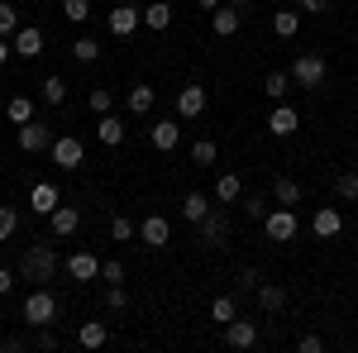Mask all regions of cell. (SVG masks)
Returning a JSON list of instances; mask_svg holds the SVG:
<instances>
[{
    "label": "cell",
    "instance_id": "f1b7e54d",
    "mask_svg": "<svg viewBox=\"0 0 358 353\" xmlns=\"http://www.w3.org/2000/svg\"><path fill=\"white\" fill-rule=\"evenodd\" d=\"M287 91H292V72H268L263 77V96L268 101H287Z\"/></svg>",
    "mask_w": 358,
    "mask_h": 353
},
{
    "label": "cell",
    "instance_id": "e0dca14e",
    "mask_svg": "<svg viewBox=\"0 0 358 353\" xmlns=\"http://www.w3.org/2000/svg\"><path fill=\"white\" fill-rule=\"evenodd\" d=\"M239 24H244V10H234V5H220V10H210V29H215L220 38L239 34Z\"/></svg>",
    "mask_w": 358,
    "mask_h": 353
},
{
    "label": "cell",
    "instance_id": "ac0fdd59",
    "mask_svg": "<svg viewBox=\"0 0 358 353\" xmlns=\"http://www.w3.org/2000/svg\"><path fill=\"white\" fill-rule=\"evenodd\" d=\"M310 229H315V239H334V234L344 229V215H339L334 206H320L315 219H310Z\"/></svg>",
    "mask_w": 358,
    "mask_h": 353
},
{
    "label": "cell",
    "instance_id": "5bb4252c",
    "mask_svg": "<svg viewBox=\"0 0 358 353\" xmlns=\"http://www.w3.org/2000/svg\"><path fill=\"white\" fill-rule=\"evenodd\" d=\"M48 224H53V239H72L82 229V210L77 206H57L53 215H48Z\"/></svg>",
    "mask_w": 358,
    "mask_h": 353
},
{
    "label": "cell",
    "instance_id": "44dd1931",
    "mask_svg": "<svg viewBox=\"0 0 358 353\" xmlns=\"http://www.w3.org/2000/svg\"><path fill=\"white\" fill-rule=\"evenodd\" d=\"M77 344H82V349H106V344H110V325H106V320H86V325L77 329Z\"/></svg>",
    "mask_w": 358,
    "mask_h": 353
},
{
    "label": "cell",
    "instance_id": "5b68a950",
    "mask_svg": "<svg viewBox=\"0 0 358 353\" xmlns=\"http://www.w3.org/2000/svg\"><path fill=\"white\" fill-rule=\"evenodd\" d=\"M296 229H301V224H296V210H292V206H277V210L263 215V234H268L273 244H292Z\"/></svg>",
    "mask_w": 358,
    "mask_h": 353
},
{
    "label": "cell",
    "instance_id": "3957f363",
    "mask_svg": "<svg viewBox=\"0 0 358 353\" xmlns=\"http://www.w3.org/2000/svg\"><path fill=\"white\" fill-rule=\"evenodd\" d=\"M24 325H57V296L48 291V287H34L24 296Z\"/></svg>",
    "mask_w": 358,
    "mask_h": 353
},
{
    "label": "cell",
    "instance_id": "e575fe53",
    "mask_svg": "<svg viewBox=\"0 0 358 353\" xmlns=\"http://www.w3.org/2000/svg\"><path fill=\"white\" fill-rule=\"evenodd\" d=\"M234 287H239V296H258V287H263V277H258V268H239V277H234Z\"/></svg>",
    "mask_w": 358,
    "mask_h": 353
},
{
    "label": "cell",
    "instance_id": "4dcf8cb0",
    "mask_svg": "<svg viewBox=\"0 0 358 353\" xmlns=\"http://www.w3.org/2000/svg\"><path fill=\"white\" fill-rule=\"evenodd\" d=\"M215 158H220V143H215V138H196L192 143V163L196 167H210Z\"/></svg>",
    "mask_w": 358,
    "mask_h": 353
},
{
    "label": "cell",
    "instance_id": "7bdbcfd3",
    "mask_svg": "<svg viewBox=\"0 0 358 353\" xmlns=\"http://www.w3.org/2000/svg\"><path fill=\"white\" fill-rule=\"evenodd\" d=\"M101 282H106V287L124 282V263H120V258H106V263H101Z\"/></svg>",
    "mask_w": 358,
    "mask_h": 353
},
{
    "label": "cell",
    "instance_id": "681fc988",
    "mask_svg": "<svg viewBox=\"0 0 358 353\" xmlns=\"http://www.w3.org/2000/svg\"><path fill=\"white\" fill-rule=\"evenodd\" d=\"M29 344H34V339H24V334H10V339H5L0 349H29Z\"/></svg>",
    "mask_w": 358,
    "mask_h": 353
},
{
    "label": "cell",
    "instance_id": "ee69618b",
    "mask_svg": "<svg viewBox=\"0 0 358 353\" xmlns=\"http://www.w3.org/2000/svg\"><path fill=\"white\" fill-rule=\"evenodd\" d=\"M34 349H57V329H53V325H38V334H34Z\"/></svg>",
    "mask_w": 358,
    "mask_h": 353
},
{
    "label": "cell",
    "instance_id": "cb8c5ba5",
    "mask_svg": "<svg viewBox=\"0 0 358 353\" xmlns=\"http://www.w3.org/2000/svg\"><path fill=\"white\" fill-rule=\"evenodd\" d=\"M143 24L153 29V34H167V24H172V5H167V0H153V5H143Z\"/></svg>",
    "mask_w": 358,
    "mask_h": 353
},
{
    "label": "cell",
    "instance_id": "7dc6e473",
    "mask_svg": "<svg viewBox=\"0 0 358 353\" xmlns=\"http://www.w3.org/2000/svg\"><path fill=\"white\" fill-rule=\"evenodd\" d=\"M296 349H301V353H320V334H301Z\"/></svg>",
    "mask_w": 358,
    "mask_h": 353
},
{
    "label": "cell",
    "instance_id": "277c9868",
    "mask_svg": "<svg viewBox=\"0 0 358 353\" xmlns=\"http://www.w3.org/2000/svg\"><path fill=\"white\" fill-rule=\"evenodd\" d=\"M196 244L210 248V253H220V248L229 244V215H224V210H210V215L196 224Z\"/></svg>",
    "mask_w": 358,
    "mask_h": 353
},
{
    "label": "cell",
    "instance_id": "b9f144b4",
    "mask_svg": "<svg viewBox=\"0 0 358 353\" xmlns=\"http://www.w3.org/2000/svg\"><path fill=\"white\" fill-rule=\"evenodd\" d=\"M110 234H115V239H120V244H129V239H134V234H138V224H134V219H129V215H115V219H110Z\"/></svg>",
    "mask_w": 358,
    "mask_h": 353
},
{
    "label": "cell",
    "instance_id": "8d00e7d4",
    "mask_svg": "<svg viewBox=\"0 0 358 353\" xmlns=\"http://www.w3.org/2000/svg\"><path fill=\"white\" fill-rule=\"evenodd\" d=\"M62 20L86 24V20H91V0H62Z\"/></svg>",
    "mask_w": 358,
    "mask_h": 353
},
{
    "label": "cell",
    "instance_id": "30bf717a",
    "mask_svg": "<svg viewBox=\"0 0 358 353\" xmlns=\"http://www.w3.org/2000/svg\"><path fill=\"white\" fill-rule=\"evenodd\" d=\"M296 129H301V115H296V110L287 106V101H277V106H273V115H268V134H277V138H292Z\"/></svg>",
    "mask_w": 358,
    "mask_h": 353
},
{
    "label": "cell",
    "instance_id": "9c48e42d",
    "mask_svg": "<svg viewBox=\"0 0 358 353\" xmlns=\"http://www.w3.org/2000/svg\"><path fill=\"white\" fill-rule=\"evenodd\" d=\"M67 277H72V282H101V258H96L91 248H77V253L67 258Z\"/></svg>",
    "mask_w": 358,
    "mask_h": 353
},
{
    "label": "cell",
    "instance_id": "7c38bea8",
    "mask_svg": "<svg viewBox=\"0 0 358 353\" xmlns=\"http://www.w3.org/2000/svg\"><path fill=\"white\" fill-rule=\"evenodd\" d=\"M177 115H182V120H201V115H206V86H196V82L182 86V91H177Z\"/></svg>",
    "mask_w": 358,
    "mask_h": 353
},
{
    "label": "cell",
    "instance_id": "816d5d0a",
    "mask_svg": "<svg viewBox=\"0 0 358 353\" xmlns=\"http://www.w3.org/2000/svg\"><path fill=\"white\" fill-rule=\"evenodd\" d=\"M10 53H15V43H5V38H0V62H10Z\"/></svg>",
    "mask_w": 358,
    "mask_h": 353
},
{
    "label": "cell",
    "instance_id": "ba28073f",
    "mask_svg": "<svg viewBox=\"0 0 358 353\" xmlns=\"http://www.w3.org/2000/svg\"><path fill=\"white\" fill-rule=\"evenodd\" d=\"M138 24H143V10L138 5H115L110 15H106V29H110L115 38H134Z\"/></svg>",
    "mask_w": 358,
    "mask_h": 353
},
{
    "label": "cell",
    "instance_id": "d6986e66",
    "mask_svg": "<svg viewBox=\"0 0 358 353\" xmlns=\"http://www.w3.org/2000/svg\"><path fill=\"white\" fill-rule=\"evenodd\" d=\"M96 138H101V143H110V148H120V143H124V120H120V115H96Z\"/></svg>",
    "mask_w": 358,
    "mask_h": 353
},
{
    "label": "cell",
    "instance_id": "836d02e7",
    "mask_svg": "<svg viewBox=\"0 0 358 353\" xmlns=\"http://www.w3.org/2000/svg\"><path fill=\"white\" fill-rule=\"evenodd\" d=\"M86 106H91V115H110V110H115V91H106V86H96V91L86 96Z\"/></svg>",
    "mask_w": 358,
    "mask_h": 353
},
{
    "label": "cell",
    "instance_id": "8fae6325",
    "mask_svg": "<svg viewBox=\"0 0 358 353\" xmlns=\"http://www.w3.org/2000/svg\"><path fill=\"white\" fill-rule=\"evenodd\" d=\"M258 339H263V329L253 325V320H239V315H234V320L224 325V344H229V349H253Z\"/></svg>",
    "mask_w": 358,
    "mask_h": 353
},
{
    "label": "cell",
    "instance_id": "8992f818",
    "mask_svg": "<svg viewBox=\"0 0 358 353\" xmlns=\"http://www.w3.org/2000/svg\"><path fill=\"white\" fill-rule=\"evenodd\" d=\"M48 153H53V167H62V172H77V167H82V158H86V143H82L77 134H57Z\"/></svg>",
    "mask_w": 358,
    "mask_h": 353
},
{
    "label": "cell",
    "instance_id": "c3c4849f",
    "mask_svg": "<svg viewBox=\"0 0 358 353\" xmlns=\"http://www.w3.org/2000/svg\"><path fill=\"white\" fill-rule=\"evenodd\" d=\"M10 291H15V272L0 268V296H10Z\"/></svg>",
    "mask_w": 358,
    "mask_h": 353
},
{
    "label": "cell",
    "instance_id": "2e32d148",
    "mask_svg": "<svg viewBox=\"0 0 358 353\" xmlns=\"http://www.w3.org/2000/svg\"><path fill=\"white\" fill-rule=\"evenodd\" d=\"M43 53V29H34V24H20L15 29V57H38Z\"/></svg>",
    "mask_w": 358,
    "mask_h": 353
},
{
    "label": "cell",
    "instance_id": "f6af8a7d",
    "mask_svg": "<svg viewBox=\"0 0 358 353\" xmlns=\"http://www.w3.org/2000/svg\"><path fill=\"white\" fill-rule=\"evenodd\" d=\"M244 215L248 219H263V215H268V201H263V196H248V201H244Z\"/></svg>",
    "mask_w": 358,
    "mask_h": 353
},
{
    "label": "cell",
    "instance_id": "ab89813d",
    "mask_svg": "<svg viewBox=\"0 0 358 353\" xmlns=\"http://www.w3.org/2000/svg\"><path fill=\"white\" fill-rule=\"evenodd\" d=\"M15 29H20V10H15L10 0H0V38H10Z\"/></svg>",
    "mask_w": 358,
    "mask_h": 353
},
{
    "label": "cell",
    "instance_id": "f35d334b",
    "mask_svg": "<svg viewBox=\"0 0 358 353\" xmlns=\"http://www.w3.org/2000/svg\"><path fill=\"white\" fill-rule=\"evenodd\" d=\"M72 57H77V62H86V67H91V62H96V57H101V43H96V38H77V43H72Z\"/></svg>",
    "mask_w": 358,
    "mask_h": 353
},
{
    "label": "cell",
    "instance_id": "f5cc1de1",
    "mask_svg": "<svg viewBox=\"0 0 358 353\" xmlns=\"http://www.w3.org/2000/svg\"><path fill=\"white\" fill-rule=\"evenodd\" d=\"M224 5H234V10H248V0H224Z\"/></svg>",
    "mask_w": 358,
    "mask_h": 353
},
{
    "label": "cell",
    "instance_id": "52a82bcc",
    "mask_svg": "<svg viewBox=\"0 0 358 353\" xmlns=\"http://www.w3.org/2000/svg\"><path fill=\"white\" fill-rule=\"evenodd\" d=\"M15 143H20L24 153H48V148H53V129H48L43 120H29V124L15 129Z\"/></svg>",
    "mask_w": 358,
    "mask_h": 353
},
{
    "label": "cell",
    "instance_id": "74e56055",
    "mask_svg": "<svg viewBox=\"0 0 358 353\" xmlns=\"http://www.w3.org/2000/svg\"><path fill=\"white\" fill-rule=\"evenodd\" d=\"M106 310H129V291H124V282H115V287H106Z\"/></svg>",
    "mask_w": 358,
    "mask_h": 353
},
{
    "label": "cell",
    "instance_id": "4316f807",
    "mask_svg": "<svg viewBox=\"0 0 358 353\" xmlns=\"http://www.w3.org/2000/svg\"><path fill=\"white\" fill-rule=\"evenodd\" d=\"M234 315H239V296H215V301H210V325L224 329Z\"/></svg>",
    "mask_w": 358,
    "mask_h": 353
},
{
    "label": "cell",
    "instance_id": "4fadbf2b",
    "mask_svg": "<svg viewBox=\"0 0 358 353\" xmlns=\"http://www.w3.org/2000/svg\"><path fill=\"white\" fill-rule=\"evenodd\" d=\"M138 239L148 248H167L172 244V224H167V215H148L143 224H138Z\"/></svg>",
    "mask_w": 358,
    "mask_h": 353
},
{
    "label": "cell",
    "instance_id": "6da1fadb",
    "mask_svg": "<svg viewBox=\"0 0 358 353\" xmlns=\"http://www.w3.org/2000/svg\"><path fill=\"white\" fill-rule=\"evenodd\" d=\"M20 277L24 282H34V287H48L57 277V248L53 239H38V244L24 248V258H20Z\"/></svg>",
    "mask_w": 358,
    "mask_h": 353
},
{
    "label": "cell",
    "instance_id": "d4e9b609",
    "mask_svg": "<svg viewBox=\"0 0 358 353\" xmlns=\"http://www.w3.org/2000/svg\"><path fill=\"white\" fill-rule=\"evenodd\" d=\"M273 34L277 38H296V34H301V10H277L273 15Z\"/></svg>",
    "mask_w": 358,
    "mask_h": 353
},
{
    "label": "cell",
    "instance_id": "f546056e",
    "mask_svg": "<svg viewBox=\"0 0 358 353\" xmlns=\"http://www.w3.org/2000/svg\"><path fill=\"white\" fill-rule=\"evenodd\" d=\"M5 115H10V124L20 129V124L34 120V101H29V96H10V101H5Z\"/></svg>",
    "mask_w": 358,
    "mask_h": 353
},
{
    "label": "cell",
    "instance_id": "1f68e13d",
    "mask_svg": "<svg viewBox=\"0 0 358 353\" xmlns=\"http://www.w3.org/2000/svg\"><path fill=\"white\" fill-rule=\"evenodd\" d=\"M239 191H244V182H239L234 172H224L220 182H215V201H224V206H229V201H239Z\"/></svg>",
    "mask_w": 358,
    "mask_h": 353
},
{
    "label": "cell",
    "instance_id": "d590c367",
    "mask_svg": "<svg viewBox=\"0 0 358 353\" xmlns=\"http://www.w3.org/2000/svg\"><path fill=\"white\" fill-rule=\"evenodd\" d=\"M334 196L339 201H358V172H339L334 177Z\"/></svg>",
    "mask_w": 358,
    "mask_h": 353
},
{
    "label": "cell",
    "instance_id": "d6a6232c",
    "mask_svg": "<svg viewBox=\"0 0 358 353\" xmlns=\"http://www.w3.org/2000/svg\"><path fill=\"white\" fill-rule=\"evenodd\" d=\"M38 91H43V101H48V106H62V101H67V82H62V77H43V86H38Z\"/></svg>",
    "mask_w": 358,
    "mask_h": 353
},
{
    "label": "cell",
    "instance_id": "7a4b0ae2",
    "mask_svg": "<svg viewBox=\"0 0 358 353\" xmlns=\"http://www.w3.org/2000/svg\"><path fill=\"white\" fill-rule=\"evenodd\" d=\"M325 77H330L325 53H301L296 62H292V82L301 86V91H320V86H325Z\"/></svg>",
    "mask_w": 358,
    "mask_h": 353
},
{
    "label": "cell",
    "instance_id": "bcb514c9",
    "mask_svg": "<svg viewBox=\"0 0 358 353\" xmlns=\"http://www.w3.org/2000/svg\"><path fill=\"white\" fill-rule=\"evenodd\" d=\"M296 10H301V15H325L330 0H296Z\"/></svg>",
    "mask_w": 358,
    "mask_h": 353
},
{
    "label": "cell",
    "instance_id": "f907efd6",
    "mask_svg": "<svg viewBox=\"0 0 358 353\" xmlns=\"http://www.w3.org/2000/svg\"><path fill=\"white\" fill-rule=\"evenodd\" d=\"M196 5H201V10H206V15H210V10H220L224 0H196Z\"/></svg>",
    "mask_w": 358,
    "mask_h": 353
},
{
    "label": "cell",
    "instance_id": "484cf974",
    "mask_svg": "<svg viewBox=\"0 0 358 353\" xmlns=\"http://www.w3.org/2000/svg\"><path fill=\"white\" fill-rule=\"evenodd\" d=\"M182 215L192 219V224H201V219L210 215V201H206V191H187V196H182Z\"/></svg>",
    "mask_w": 358,
    "mask_h": 353
},
{
    "label": "cell",
    "instance_id": "603a6c76",
    "mask_svg": "<svg viewBox=\"0 0 358 353\" xmlns=\"http://www.w3.org/2000/svg\"><path fill=\"white\" fill-rule=\"evenodd\" d=\"M282 305H287V287H277V282H263V287H258V310H263V315H277Z\"/></svg>",
    "mask_w": 358,
    "mask_h": 353
},
{
    "label": "cell",
    "instance_id": "60d3db41",
    "mask_svg": "<svg viewBox=\"0 0 358 353\" xmlns=\"http://www.w3.org/2000/svg\"><path fill=\"white\" fill-rule=\"evenodd\" d=\"M15 229H20V210L15 206H0V244L15 239Z\"/></svg>",
    "mask_w": 358,
    "mask_h": 353
},
{
    "label": "cell",
    "instance_id": "9a60e30c",
    "mask_svg": "<svg viewBox=\"0 0 358 353\" xmlns=\"http://www.w3.org/2000/svg\"><path fill=\"white\" fill-rule=\"evenodd\" d=\"M148 143H153L158 153H172V148L182 143V124H177V120H158V124L148 129Z\"/></svg>",
    "mask_w": 358,
    "mask_h": 353
},
{
    "label": "cell",
    "instance_id": "7402d4cb",
    "mask_svg": "<svg viewBox=\"0 0 358 353\" xmlns=\"http://www.w3.org/2000/svg\"><path fill=\"white\" fill-rule=\"evenodd\" d=\"M153 101H158V91H153V86H129V91H124V106H129V115H148V110H153Z\"/></svg>",
    "mask_w": 358,
    "mask_h": 353
},
{
    "label": "cell",
    "instance_id": "ffe728a7",
    "mask_svg": "<svg viewBox=\"0 0 358 353\" xmlns=\"http://www.w3.org/2000/svg\"><path fill=\"white\" fill-rule=\"evenodd\" d=\"M29 206H34L38 215H53L57 206H62V196H57V187H53V182H38V187L29 191Z\"/></svg>",
    "mask_w": 358,
    "mask_h": 353
},
{
    "label": "cell",
    "instance_id": "83f0119b",
    "mask_svg": "<svg viewBox=\"0 0 358 353\" xmlns=\"http://www.w3.org/2000/svg\"><path fill=\"white\" fill-rule=\"evenodd\" d=\"M273 201L277 206H296V201H301V182H296V177H277L273 182Z\"/></svg>",
    "mask_w": 358,
    "mask_h": 353
}]
</instances>
